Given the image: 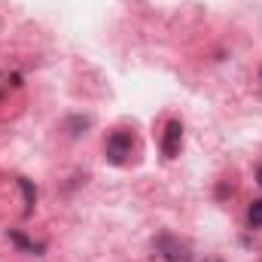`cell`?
<instances>
[{
    "label": "cell",
    "mask_w": 262,
    "mask_h": 262,
    "mask_svg": "<svg viewBox=\"0 0 262 262\" xmlns=\"http://www.w3.org/2000/svg\"><path fill=\"white\" fill-rule=\"evenodd\" d=\"M67 128H73L70 134H79L82 128H89V119H85V116H73V119L67 122Z\"/></svg>",
    "instance_id": "cell-7"
},
{
    "label": "cell",
    "mask_w": 262,
    "mask_h": 262,
    "mask_svg": "<svg viewBox=\"0 0 262 262\" xmlns=\"http://www.w3.org/2000/svg\"><path fill=\"white\" fill-rule=\"evenodd\" d=\"M256 180H259V186H262V168H259V174H256Z\"/></svg>",
    "instance_id": "cell-8"
},
{
    "label": "cell",
    "mask_w": 262,
    "mask_h": 262,
    "mask_svg": "<svg viewBox=\"0 0 262 262\" xmlns=\"http://www.w3.org/2000/svg\"><path fill=\"white\" fill-rule=\"evenodd\" d=\"M18 186H21V192H25V210L31 213V207H34V201H37V189H34V183L31 180H18Z\"/></svg>",
    "instance_id": "cell-5"
},
{
    "label": "cell",
    "mask_w": 262,
    "mask_h": 262,
    "mask_svg": "<svg viewBox=\"0 0 262 262\" xmlns=\"http://www.w3.org/2000/svg\"><path fill=\"white\" fill-rule=\"evenodd\" d=\"M259 76H262V70H259Z\"/></svg>",
    "instance_id": "cell-9"
},
{
    "label": "cell",
    "mask_w": 262,
    "mask_h": 262,
    "mask_svg": "<svg viewBox=\"0 0 262 262\" xmlns=\"http://www.w3.org/2000/svg\"><path fill=\"white\" fill-rule=\"evenodd\" d=\"M180 143H183V125L174 119V122H168V128H165V137H162V152H165L168 159H174V156L180 152Z\"/></svg>",
    "instance_id": "cell-3"
},
{
    "label": "cell",
    "mask_w": 262,
    "mask_h": 262,
    "mask_svg": "<svg viewBox=\"0 0 262 262\" xmlns=\"http://www.w3.org/2000/svg\"><path fill=\"white\" fill-rule=\"evenodd\" d=\"M9 241H12V244H18L25 253H34V256H40V253H43V244H34V241H31V238H25L21 232H9Z\"/></svg>",
    "instance_id": "cell-4"
},
{
    "label": "cell",
    "mask_w": 262,
    "mask_h": 262,
    "mask_svg": "<svg viewBox=\"0 0 262 262\" xmlns=\"http://www.w3.org/2000/svg\"><path fill=\"white\" fill-rule=\"evenodd\" d=\"M156 250H159L162 259H168V262H192L189 244H183V241L174 238V235H162V238L156 241Z\"/></svg>",
    "instance_id": "cell-1"
},
{
    "label": "cell",
    "mask_w": 262,
    "mask_h": 262,
    "mask_svg": "<svg viewBox=\"0 0 262 262\" xmlns=\"http://www.w3.org/2000/svg\"><path fill=\"white\" fill-rule=\"evenodd\" d=\"M131 146H134V140H131L128 131H113L107 137V156H110V162L113 165H122L131 156Z\"/></svg>",
    "instance_id": "cell-2"
},
{
    "label": "cell",
    "mask_w": 262,
    "mask_h": 262,
    "mask_svg": "<svg viewBox=\"0 0 262 262\" xmlns=\"http://www.w3.org/2000/svg\"><path fill=\"white\" fill-rule=\"evenodd\" d=\"M250 226H262V198H256L253 204H250Z\"/></svg>",
    "instance_id": "cell-6"
}]
</instances>
